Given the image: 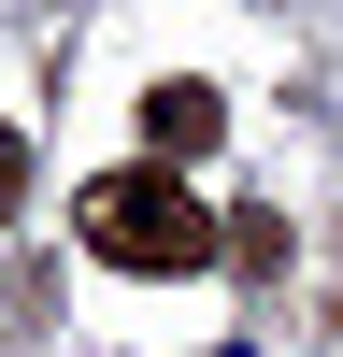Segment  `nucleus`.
Instances as JSON below:
<instances>
[{
    "mask_svg": "<svg viewBox=\"0 0 343 357\" xmlns=\"http://www.w3.org/2000/svg\"><path fill=\"white\" fill-rule=\"evenodd\" d=\"M72 229H86V257H114V272H215V215L186 200V172H86V200H72Z\"/></svg>",
    "mask_w": 343,
    "mask_h": 357,
    "instance_id": "f257e3e1",
    "label": "nucleus"
},
{
    "mask_svg": "<svg viewBox=\"0 0 343 357\" xmlns=\"http://www.w3.org/2000/svg\"><path fill=\"white\" fill-rule=\"evenodd\" d=\"M215 129H229V100H215L200 72L143 86V172H186V158H215Z\"/></svg>",
    "mask_w": 343,
    "mask_h": 357,
    "instance_id": "f03ea898",
    "label": "nucleus"
},
{
    "mask_svg": "<svg viewBox=\"0 0 343 357\" xmlns=\"http://www.w3.org/2000/svg\"><path fill=\"white\" fill-rule=\"evenodd\" d=\"M215 257H243V272H286L300 243H286V215H272V200H243V215L215 229Z\"/></svg>",
    "mask_w": 343,
    "mask_h": 357,
    "instance_id": "7ed1b4c3",
    "label": "nucleus"
},
{
    "mask_svg": "<svg viewBox=\"0 0 343 357\" xmlns=\"http://www.w3.org/2000/svg\"><path fill=\"white\" fill-rule=\"evenodd\" d=\"M15 215H29V143L0 129V229H15Z\"/></svg>",
    "mask_w": 343,
    "mask_h": 357,
    "instance_id": "20e7f679",
    "label": "nucleus"
}]
</instances>
